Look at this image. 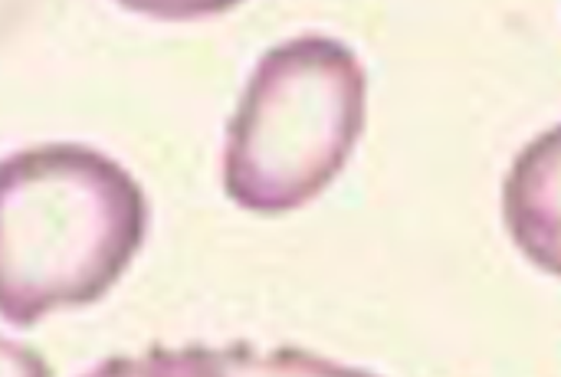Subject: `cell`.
Returning a JSON list of instances; mask_svg holds the SVG:
<instances>
[{"label": "cell", "mask_w": 561, "mask_h": 377, "mask_svg": "<svg viewBox=\"0 0 561 377\" xmlns=\"http://www.w3.org/2000/svg\"><path fill=\"white\" fill-rule=\"evenodd\" d=\"M148 227L141 184L85 145H39L3 161L0 309L33 325L112 289Z\"/></svg>", "instance_id": "cell-1"}, {"label": "cell", "mask_w": 561, "mask_h": 377, "mask_svg": "<svg viewBox=\"0 0 561 377\" xmlns=\"http://www.w3.org/2000/svg\"><path fill=\"white\" fill-rule=\"evenodd\" d=\"M365 69L332 36H296L253 69L227 132V197L286 214L319 197L365 128Z\"/></svg>", "instance_id": "cell-2"}, {"label": "cell", "mask_w": 561, "mask_h": 377, "mask_svg": "<svg viewBox=\"0 0 561 377\" xmlns=\"http://www.w3.org/2000/svg\"><path fill=\"white\" fill-rule=\"evenodd\" d=\"M503 217L516 247L561 279V125L516 155L503 187Z\"/></svg>", "instance_id": "cell-3"}]
</instances>
